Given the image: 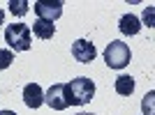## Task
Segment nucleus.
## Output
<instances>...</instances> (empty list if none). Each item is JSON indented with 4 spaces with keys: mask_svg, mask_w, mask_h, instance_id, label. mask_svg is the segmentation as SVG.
Listing matches in <instances>:
<instances>
[{
    "mask_svg": "<svg viewBox=\"0 0 155 115\" xmlns=\"http://www.w3.org/2000/svg\"><path fill=\"white\" fill-rule=\"evenodd\" d=\"M0 115H16L14 110H0Z\"/></svg>",
    "mask_w": 155,
    "mask_h": 115,
    "instance_id": "obj_15",
    "label": "nucleus"
},
{
    "mask_svg": "<svg viewBox=\"0 0 155 115\" xmlns=\"http://www.w3.org/2000/svg\"><path fill=\"white\" fill-rule=\"evenodd\" d=\"M23 104L32 110L39 108V106L44 104V92H42V88H39L37 83H28L26 88H23Z\"/></svg>",
    "mask_w": 155,
    "mask_h": 115,
    "instance_id": "obj_7",
    "label": "nucleus"
},
{
    "mask_svg": "<svg viewBox=\"0 0 155 115\" xmlns=\"http://www.w3.org/2000/svg\"><path fill=\"white\" fill-rule=\"evenodd\" d=\"M5 42L9 44V51H16V53H23V51H30L32 46V32L26 23H14V26H7L5 28Z\"/></svg>",
    "mask_w": 155,
    "mask_h": 115,
    "instance_id": "obj_1",
    "label": "nucleus"
},
{
    "mask_svg": "<svg viewBox=\"0 0 155 115\" xmlns=\"http://www.w3.org/2000/svg\"><path fill=\"white\" fill-rule=\"evenodd\" d=\"M67 95H70L72 106H84V104H88L95 97V83L86 76H79L67 83Z\"/></svg>",
    "mask_w": 155,
    "mask_h": 115,
    "instance_id": "obj_2",
    "label": "nucleus"
},
{
    "mask_svg": "<svg viewBox=\"0 0 155 115\" xmlns=\"http://www.w3.org/2000/svg\"><path fill=\"white\" fill-rule=\"evenodd\" d=\"M116 92H118L120 97H130L132 92H134V78L120 74V76L116 78Z\"/></svg>",
    "mask_w": 155,
    "mask_h": 115,
    "instance_id": "obj_10",
    "label": "nucleus"
},
{
    "mask_svg": "<svg viewBox=\"0 0 155 115\" xmlns=\"http://www.w3.org/2000/svg\"><path fill=\"white\" fill-rule=\"evenodd\" d=\"M44 104H49L53 110H65L70 108V95H67V83H56L46 90L44 95Z\"/></svg>",
    "mask_w": 155,
    "mask_h": 115,
    "instance_id": "obj_4",
    "label": "nucleus"
},
{
    "mask_svg": "<svg viewBox=\"0 0 155 115\" xmlns=\"http://www.w3.org/2000/svg\"><path fill=\"white\" fill-rule=\"evenodd\" d=\"M72 55L77 58V62H81V64H91L93 60H95L97 51H95V46H93L88 39H77V42L72 44Z\"/></svg>",
    "mask_w": 155,
    "mask_h": 115,
    "instance_id": "obj_5",
    "label": "nucleus"
},
{
    "mask_svg": "<svg viewBox=\"0 0 155 115\" xmlns=\"http://www.w3.org/2000/svg\"><path fill=\"white\" fill-rule=\"evenodd\" d=\"M12 62H14V53L7 48H0V69H7Z\"/></svg>",
    "mask_w": 155,
    "mask_h": 115,
    "instance_id": "obj_12",
    "label": "nucleus"
},
{
    "mask_svg": "<svg viewBox=\"0 0 155 115\" xmlns=\"http://www.w3.org/2000/svg\"><path fill=\"white\" fill-rule=\"evenodd\" d=\"M79 115H95V113H79Z\"/></svg>",
    "mask_w": 155,
    "mask_h": 115,
    "instance_id": "obj_17",
    "label": "nucleus"
},
{
    "mask_svg": "<svg viewBox=\"0 0 155 115\" xmlns=\"http://www.w3.org/2000/svg\"><path fill=\"white\" fill-rule=\"evenodd\" d=\"M2 21H5V12L0 9V26H2Z\"/></svg>",
    "mask_w": 155,
    "mask_h": 115,
    "instance_id": "obj_16",
    "label": "nucleus"
},
{
    "mask_svg": "<svg viewBox=\"0 0 155 115\" xmlns=\"http://www.w3.org/2000/svg\"><path fill=\"white\" fill-rule=\"evenodd\" d=\"M143 21H146L148 26H153V7H148V9L143 12Z\"/></svg>",
    "mask_w": 155,
    "mask_h": 115,
    "instance_id": "obj_14",
    "label": "nucleus"
},
{
    "mask_svg": "<svg viewBox=\"0 0 155 115\" xmlns=\"http://www.w3.org/2000/svg\"><path fill=\"white\" fill-rule=\"evenodd\" d=\"M130 60H132V53H130V46L123 42H111L107 48H104V62L111 69H123L127 67Z\"/></svg>",
    "mask_w": 155,
    "mask_h": 115,
    "instance_id": "obj_3",
    "label": "nucleus"
},
{
    "mask_svg": "<svg viewBox=\"0 0 155 115\" xmlns=\"http://www.w3.org/2000/svg\"><path fill=\"white\" fill-rule=\"evenodd\" d=\"M35 14L39 21L53 23L56 19L63 16V2H35Z\"/></svg>",
    "mask_w": 155,
    "mask_h": 115,
    "instance_id": "obj_6",
    "label": "nucleus"
},
{
    "mask_svg": "<svg viewBox=\"0 0 155 115\" xmlns=\"http://www.w3.org/2000/svg\"><path fill=\"white\" fill-rule=\"evenodd\" d=\"M30 32H35V37H37V39H51L53 35H56V26L49 23V21H39L37 19Z\"/></svg>",
    "mask_w": 155,
    "mask_h": 115,
    "instance_id": "obj_9",
    "label": "nucleus"
},
{
    "mask_svg": "<svg viewBox=\"0 0 155 115\" xmlns=\"http://www.w3.org/2000/svg\"><path fill=\"white\" fill-rule=\"evenodd\" d=\"M153 99H155V92H148V95L143 97L141 108H143V113H146V115H155V110H153Z\"/></svg>",
    "mask_w": 155,
    "mask_h": 115,
    "instance_id": "obj_13",
    "label": "nucleus"
},
{
    "mask_svg": "<svg viewBox=\"0 0 155 115\" xmlns=\"http://www.w3.org/2000/svg\"><path fill=\"white\" fill-rule=\"evenodd\" d=\"M118 28H120L123 35L132 37V35H139L141 23H139V19H137L134 14H125V16H120V21H118Z\"/></svg>",
    "mask_w": 155,
    "mask_h": 115,
    "instance_id": "obj_8",
    "label": "nucleus"
},
{
    "mask_svg": "<svg viewBox=\"0 0 155 115\" xmlns=\"http://www.w3.org/2000/svg\"><path fill=\"white\" fill-rule=\"evenodd\" d=\"M9 12L14 16H26L30 12V2L28 0H9Z\"/></svg>",
    "mask_w": 155,
    "mask_h": 115,
    "instance_id": "obj_11",
    "label": "nucleus"
}]
</instances>
